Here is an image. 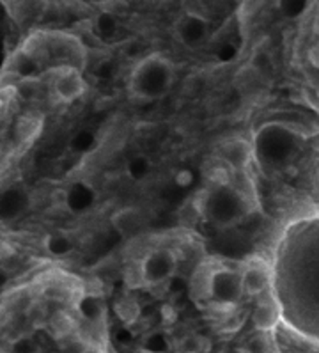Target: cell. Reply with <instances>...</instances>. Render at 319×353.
I'll list each match as a JSON object with an SVG mask.
<instances>
[{
  "label": "cell",
  "instance_id": "cell-3",
  "mask_svg": "<svg viewBox=\"0 0 319 353\" xmlns=\"http://www.w3.org/2000/svg\"><path fill=\"white\" fill-rule=\"evenodd\" d=\"M293 133L282 126H268L257 137L256 153L268 165H277L293 153Z\"/></svg>",
  "mask_w": 319,
  "mask_h": 353
},
{
  "label": "cell",
  "instance_id": "cell-30",
  "mask_svg": "<svg viewBox=\"0 0 319 353\" xmlns=\"http://www.w3.org/2000/svg\"><path fill=\"white\" fill-rule=\"evenodd\" d=\"M311 144L316 151H319V133H316L314 137L311 139Z\"/></svg>",
  "mask_w": 319,
  "mask_h": 353
},
{
  "label": "cell",
  "instance_id": "cell-16",
  "mask_svg": "<svg viewBox=\"0 0 319 353\" xmlns=\"http://www.w3.org/2000/svg\"><path fill=\"white\" fill-rule=\"evenodd\" d=\"M41 130V117H32L27 116L20 121V125L17 128V137L21 142H29L30 139H34Z\"/></svg>",
  "mask_w": 319,
  "mask_h": 353
},
{
  "label": "cell",
  "instance_id": "cell-19",
  "mask_svg": "<svg viewBox=\"0 0 319 353\" xmlns=\"http://www.w3.org/2000/svg\"><path fill=\"white\" fill-rule=\"evenodd\" d=\"M117 30V20L114 14L101 13L94 21V32L100 38H107V36H114Z\"/></svg>",
  "mask_w": 319,
  "mask_h": 353
},
{
  "label": "cell",
  "instance_id": "cell-20",
  "mask_svg": "<svg viewBox=\"0 0 319 353\" xmlns=\"http://www.w3.org/2000/svg\"><path fill=\"white\" fill-rule=\"evenodd\" d=\"M46 249L50 250L52 254H55V256H64V254L71 252L73 243H71L70 238L54 234V236H48V240H46Z\"/></svg>",
  "mask_w": 319,
  "mask_h": 353
},
{
  "label": "cell",
  "instance_id": "cell-24",
  "mask_svg": "<svg viewBox=\"0 0 319 353\" xmlns=\"http://www.w3.org/2000/svg\"><path fill=\"white\" fill-rule=\"evenodd\" d=\"M125 281L130 288H137L144 283V275H142V266H128L125 272Z\"/></svg>",
  "mask_w": 319,
  "mask_h": 353
},
{
  "label": "cell",
  "instance_id": "cell-28",
  "mask_svg": "<svg viewBox=\"0 0 319 353\" xmlns=\"http://www.w3.org/2000/svg\"><path fill=\"white\" fill-rule=\"evenodd\" d=\"M162 316H163V321H167V323H172V321H176V311L172 309V305H163Z\"/></svg>",
  "mask_w": 319,
  "mask_h": 353
},
{
  "label": "cell",
  "instance_id": "cell-17",
  "mask_svg": "<svg viewBox=\"0 0 319 353\" xmlns=\"http://www.w3.org/2000/svg\"><path fill=\"white\" fill-rule=\"evenodd\" d=\"M116 314L119 316L125 323H132V321L137 320L138 314H141V307H138V303L133 299H123L116 303Z\"/></svg>",
  "mask_w": 319,
  "mask_h": 353
},
{
  "label": "cell",
  "instance_id": "cell-26",
  "mask_svg": "<svg viewBox=\"0 0 319 353\" xmlns=\"http://www.w3.org/2000/svg\"><path fill=\"white\" fill-rule=\"evenodd\" d=\"M247 353H266L268 352V341L265 336H256L249 341V348H243Z\"/></svg>",
  "mask_w": 319,
  "mask_h": 353
},
{
  "label": "cell",
  "instance_id": "cell-33",
  "mask_svg": "<svg viewBox=\"0 0 319 353\" xmlns=\"http://www.w3.org/2000/svg\"><path fill=\"white\" fill-rule=\"evenodd\" d=\"M141 353H153V352H144V350H142V352Z\"/></svg>",
  "mask_w": 319,
  "mask_h": 353
},
{
  "label": "cell",
  "instance_id": "cell-22",
  "mask_svg": "<svg viewBox=\"0 0 319 353\" xmlns=\"http://www.w3.org/2000/svg\"><path fill=\"white\" fill-rule=\"evenodd\" d=\"M11 353H38V345L36 341L30 339V337H18L11 343Z\"/></svg>",
  "mask_w": 319,
  "mask_h": 353
},
{
  "label": "cell",
  "instance_id": "cell-15",
  "mask_svg": "<svg viewBox=\"0 0 319 353\" xmlns=\"http://www.w3.org/2000/svg\"><path fill=\"white\" fill-rule=\"evenodd\" d=\"M259 82H261V75H259V71L252 66L243 68V70L236 75V80H234L236 88L240 89L241 92H252Z\"/></svg>",
  "mask_w": 319,
  "mask_h": 353
},
{
  "label": "cell",
  "instance_id": "cell-10",
  "mask_svg": "<svg viewBox=\"0 0 319 353\" xmlns=\"http://www.w3.org/2000/svg\"><path fill=\"white\" fill-rule=\"evenodd\" d=\"M252 320L257 330H261V332H268V330L277 327L278 320H280V307H278L274 296H265L261 302L257 303Z\"/></svg>",
  "mask_w": 319,
  "mask_h": 353
},
{
  "label": "cell",
  "instance_id": "cell-23",
  "mask_svg": "<svg viewBox=\"0 0 319 353\" xmlns=\"http://www.w3.org/2000/svg\"><path fill=\"white\" fill-rule=\"evenodd\" d=\"M207 179L212 181L213 187H227L229 185V172L222 165H216L209 169Z\"/></svg>",
  "mask_w": 319,
  "mask_h": 353
},
{
  "label": "cell",
  "instance_id": "cell-4",
  "mask_svg": "<svg viewBox=\"0 0 319 353\" xmlns=\"http://www.w3.org/2000/svg\"><path fill=\"white\" fill-rule=\"evenodd\" d=\"M176 256L172 250L158 249L150 252L142 259V275H144L145 286H158L167 283L176 272Z\"/></svg>",
  "mask_w": 319,
  "mask_h": 353
},
{
  "label": "cell",
  "instance_id": "cell-29",
  "mask_svg": "<svg viewBox=\"0 0 319 353\" xmlns=\"http://www.w3.org/2000/svg\"><path fill=\"white\" fill-rule=\"evenodd\" d=\"M133 336L130 334V330H126V328H121L119 334H117V341H119L121 345H128V343H132Z\"/></svg>",
  "mask_w": 319,
  "mask_h": 353
},
{
  "label": "cell",
  "instance_id": "cell-5",
  "mask_svg": "<svg viewBox=\"0 0 319 353\" xmlns=\"http://www.w3.org/2000/svg\"><path fill=\"white\" fill-rule=\"evenodd\" d=\"M243 283H241V274L227 270V268H220L215 270L212 284V300L213 302L224 303L234 307V303L240 302L243 296Z\"/></svg>",
  "mask_w": 319,
  "mask_h": 353
},
{
  "label": "cell",
  "instance_id": "cell-13",
  "mask_svg": "<svg viewBox=\"0 0 319 353\" xmlns=\"http://www.w3.org/2000/svg\"><path fill=\"white\" fill-rule=\"evenodd\" d=\"M112 222H114V228H116L121 234H132L141 228L142 219H141V213H138L137 210L126 208V210H121L119 213H116Z\"/></svg>",
  "mask_w": 319,
  "mask_h": 353
},
{
  "label": "cell",
  "instance_id": "cell-32",
  "mask_svg": "<svg viewBox=\"0 0 319 353\" xmlns=\"http://www.w3.org/2000/svg\"><path fill=\"white\" fill-rule=\"evenodd\" d=\"M88 353H103L101 352L100 348H96V346H91V348H89V352Z\"/></svg>",
  "mask_w": 319,
  "mask_h": 353
},
{
  "label": "cell",
  "instance_id": "cell-21",
  "mask_svg": "<svg viewBox=\"0 0 319 353\" xmlns=\"http://www.w3.org/2000/svg\"><path fill=\"white\" fill-rule=\"evenodd\" d=\"M167 348H169V341H167L165 336H162V334H158V332H153L145 337L144 346H142L144 352H153V353H165Z\"/></svg>",
  "mask_w": 319,
  "mask_h": 353
},
{
  "label": "cell",
  "instance_id": "cell-6",
  "mask_svg": "<svg viewBox=\"0 0 319 353\" xmlns=\"http://www.w3.org/2000/svg\"><path fill=\"white\" fill-rule=\"evenodd\" d=\"M176 36L188 48L199 46L207 36V21L199 14L187 13L176 23Z\"/></svg>",
  "mask_w": 319,
  "mask_h": 353
},
{
  "label": "cell",
  "instance_id": "cell-9",
  "mask_svg": "<svg viewBox=\"0 0 319 353\" xmlns=\"http://www.w3.org/2000/svg\"><path fill=\"white\" fill-rule=\"evenodd\" d=\"M213 275H215V268L203 263L195 268L194 275L190 279V299L194 302H207L212 300V284Z\"/></svg>",
  "mask_w": 319,
  "mask_h": 353
},
{
  "label": "cell",
  "instance_id": "cell-8",
  "mask_svg": "<svg viewBox=\"0 0 319 353\" xmlns=\"http://www.w3.org/2000/svg\"><path fill=\"white\" fill-rule=\"evenodd\" d=\"M241 283L247 295H263L269 288V272L263 263H249L241 272Z\"/></svg>",
  "mask_w": 319,
  "mask_h": 353
},
{
  "label": "cell",
  "instance_id": "cell-11",
  "mask_svg": "<svg viewBox=\"0 0 319 353\" xmlns=\"http://www.w3.org/2000/svg\"><path fill=\"white\" fill-rule=\"evenodd\" d=\"M252 154V145L247 141H241V139H234V141L225 142L224 148H222V157H224V160L232 167V169L236 170H241L249 165Z\"/></svg>",
  "mask_w": 319,
  "mask_h": 353
},
{
  "label": "cell",
  "instance_id": "cell-18",
  "mask_svg": "<svg viewBox=\"0 0 319 353\" xmlns=\"http://www.w3.org/2000/svg\"><path fill=\"white\" fill-rule=\"evenodd\" d=\"M206 348V339L203 336H197V334H190V336H185L178 343V353H203Z\"/></svg>",
  "mask_w": 319,
  "mask_h": 353
},
{
  "label": "cell",
  "instance_id": "cell-25",
  "mask_svg": "<svg viewBox=\"0 0 319 353\" xmlns=\"http://www.w3.org/2000/svg\"><path fill=\"white\" fill-rule=\"evenodd\" d=\"M174 183L178 188H190L194 183V172L190 169H181L176 172Z\"/></svg>",
  "mask_w": 319,
  "mask_h": 353
},
{
  "label": "cell",
  "instance_id": "cell-1",
  "mask_svg": "<svg viewBox=\"0 0 319 353\" xmlns=\"http://www.w3.org/2000/svg\"><path fill=\"white\" fill-rule=\"evenodd\" d=\"M200 213L218 225H231L247 212V201L232 187H213L200 199Z\"/></svg>",
  "mask_w": 319,
  "mask_h": 353
},
{
  "label": "cell",
  "instance_id": "cell-27",
  "mask_svg": "<svg viewBox=\"0 0 319 353\" xmlns=\"http://www.w3.org/2000/svg\"><path fill=\"white\" fill-rule=\"evenodd\" d=\"M91 346L82 339H75V341H70L68 345H64L61 348V353H88Z\"/></svg>",
  "mask_w": 319,
  "mask_h": 353
},
{
  "label": "cell",
  "instance_id": "cell-14",
  "mask_svg": "<svg viewBox=\"0 0 319 353\" xmlns=\"http://www.w3.org/2000/svg\"><path fill=\"white\" fill-rule=\"evenodd\" d=\"M151 172V160L145 154H135L133 158L128 160V165H126V174L130 176V179L133 181H142L150 176Z\"/></svg>",
  "mask_w": 319,
  "mask_h": 353
},
{
  "label": "cell",
  "instance_id": "cell-7",
  "mask_svg": "<svg viewBox=\"0 0 319 353\" xmlns=\"http://www.w3.org/2000/svg\"><path fill=\"white\" fill-rule=\"evenodd\" d=\"M54 89L63 101H75L88 91V82L76 68H64L61 75L55 79Z\"/></svg>",
  "mask_w": 319,
  "mask_h": 353
},
{
  "label": "cell",
  "instance_id": "cell-12",
  "mask_svg": "<svg viewBox=\"0 0 319 353\" xmlns=\"http://www.w3.org/2000/svg\"><path fill=\"white\" fill-rule=\"evenodd\" d=\"M79 312L89 323H101L105 318V303L100 296L85 295L79 302Z\"/></svg>",
  "mask_w": 319,
  "mask_h": 353
},
{
  "label": "cell",
  "instance_id": "cell-2",
  "mask_svg": "<svg viewBox=\"0 0 319 353\" xmlns=\"http://www.w3.org/2000/svg\"><path fill=\"white\" fill-rule=\"evenodd\" d=\"M174 79V71L169 61L160 55H153L142 61L132 79V88L144 98H158L169 91Z\"/></svg>",
  "mask_w": 319,
  "mask_h": 353
},
{
  "label": "cell",
  "instance_id": "cell-31",
  "mask_svg": "<svg viewBox=\"0 0 319 353\" xmlns=\"http://www.w3.org/2000/svg\"><path fill=\"white\" fill-rule=\"evenodd\" d=\"M222 353H247V352H245L243 348H232V350H225V352Z\"/></svg>",
  "mask_w": 319,
  "mask_h": 353
}]
</instances>
